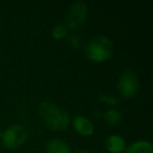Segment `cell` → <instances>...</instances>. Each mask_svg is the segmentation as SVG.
Instances as JSON below:
<instances>
[{"mask_svg":"<svg viewBox=\"0 0 153 153\" xmlns=\"http://www.w3.org/2000/svg\"><path fill=\"white\" fill-rule=\"evenodd\" d=\"M28 140V130L21 124H13L2 130L0 144L7 150H16Z\"/></svg>","mask_w":153,"mask_h":153,"instance_id":"3","label":"cell"},{"mask_svg":"<svg viewBox=\"0 0 153 153\" xmlns=\"http://www.w3.org/2000/svg\"><path fill=\"white\" fill-rule=\"evenodd\" d=\"M74 153H92V152H90L89 150H86V149H79V150H76Z\"/></svg>","mask_w":153,"mask_h":153,"instance_id":"14","label":"cell"},{"mask_svg":"<svg viewBox=\"0 0 153 153\" xmlns=\"http://www.w3.org/2000/svg\"><path fill=\"white\" fill-rule=\"evenodd\" d=\"M65 41H66V44H67L70 48L74 49V51L82 48V46H83V40H82V38L79 35L69 34L67 36V38L65 39Z\"/></svg>","mask_w":153,"mask_h":153,"instance_id":"12","label":"cell"},{"mask_svg":"<svg viewBox=\"0 0 153 153\" xmlns=\"http://www.w3.org/2000/svg\"><path fill=\"white\" fill-rule=\"evenodd\" d=\"M85 57L94 63H104L112 57L114 44L109 37L104 35L92 37L83 46Z\"/></svg>","mask_w":153,"mask_h":153,"instance_id":"2","label":"cell"},{"mask_svg":"<svg viewBox=\"0 0 153 153\" xmlns=\"http://www.w3.org/2000/svg\"><path fill=\"white\" fill-rule=\"evenodd\" d=\"M38 113L44 125L53 131H64L70 125L71 117L69 113L61 106L51 101H43L42 103H40L38 107Z\"/></svg>","mask_w":153,"mask_h":153,"instance_id":"1","label":"cell"},{"mask_svg":"<svg viewBox=\"0 0 153 153\" xmlns=\"http://www.w3.org/2000/svg\"><path fill=\"white\" fill-rule=\"evenodd\" d=\"M88 5L85 2L78 1L70 5L65 16V25L68 30H78L87 20Z\"/></svg>","mask_w":153,"mask_h":153,"instance_id":"5","label":"cell"},{"mask_svg":"<svg viewBox=\"0 0 153 153\" xmlns=\"http://www.w3.org/2000/svg\"><path fill=\"white\" fill-rule=\"evenodd\" d=\"M102 117L104 120V122L109 126H117L123 120V115L120 110H117V108H110L108 110H106L102 114Z\"/></svg>","mask_w":153,"mask_h":153,"instance_id":"10","label":"cell"},{"mask_svg":"<svg viewBox=\"0 0 153 153\" xmlns=\"http://www.w3.org/2000/svg\"><path fill=\"white\" fill-rule=\"evenodd\" d=\"M1 135H2V129L0 128V137H1Z\"/></svg>","mask_w":153,"mask_h":153,"instance_id":"15","label":"cell"},{"mask_svg":"<svg viewBox=\"0 0 153 153\" xmlns=\"http://www.w3.org/2000/svg\"><path fill=\"white\" fill-rule=\"evenodd\" d=\"M99 100L102 103H104V104H106L107 106H110L111 108L121 104V98L120 97L110 96L108 94H101L99 96Z\"/></svg>","mask_w":153,"mask_h":153,"instance_id":"13","label":"cell"},{"mask_svg":"<svg viewBox=\"0 0 153 153\" xmlns=\"http://www.w3.org/2000/svg\"><path fill=\"white\" fill-rule=\"evenodd\" d=\"M117 89L123 99H131L136 96L140 89V79L137 74L131 69L124 70L117 79Z\"/></svg>","mask_w":153,"mask_h":153,"instance_id":"4","label":"cell"},{"mask_svg":"<svg viewBox=\"0 0 153 153\" xmlns=\"http://www.w3.org/2000/svg\"><path fill=\"white\" fill-rule=\"evenodd\" d=\"M68 35H69V30L64 23L57 24L51 30V37L57 41L65 40Z\"/></svg>","mask_w":153,"mask_h":153,"instance_id":"11","label":"cell"},{"mask_svg":"<svg viewBox=\"0 0 153 153\" xmlns=\"http://www.w3.org/2000/svg\"><path fill=\"white\" fill-rule=\"evenodd\" d=\"M126 147V140L120 134H110L105 140V148L108 153H124Z\"/></svg>","mask_w":153,"mask_h":153,"instance_id":"7","label":"cell"},{"mask_svg":"<svg viewBox=\"0 0 153 153\" xmlns=\"http://www.w3.org/2000/svg\"><path fill=\"white\" fill-rule=\"evenodd\" d=\"M74 130L79 134L80 136L83 137H89L94 133V124L89 117H85L83 114H78L74 115L70 121Z\"/></svg>","mask_w":153,"mask_h":153,"instance_id":"6","label":"cell"},{"mask_svg":"<svg viewBox=\"0 0 153 153\" xmlns=\"http://www.w3.org/2000/svg\"><path fill=\"white\" fill-rule=\"evenodd\" d=\"M124 153H153V145L148 140H137L126 147Z\"/></svg>","mask_w":153,"mask_h":153,"instance_id":"9","label":"cell"},{"mask_svg":"<svg viewBox=\"0 0 153 153\" xmlns=\"http://www.w3.org/2000/svg\"><path fill=\"white\" fill-rule=\"evenodd\" d=\"M46 153H72L71 147L64 140L59 137H53L47 140L45 145Z\"/></svg>","mask_w":153,"mask_h":153,"instance_id":"8","label":"cell"}]
</instances>
